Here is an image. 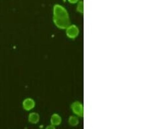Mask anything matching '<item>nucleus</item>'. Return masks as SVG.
I'll list each match as a JSON object with an SVG mask.
<instances>
[{
  "mask_svg": "<svg viewBox=\"0 0 147 129\" xmlns=\"http://www.w3.org/2000/svg\"><path fill=\"white\" fill-rule=\"evenodd\" d=\"M53 21L54 24L60 29H66L71 25L69 14L66 9L60 5H55L54 7Z\"/></svg>",
  "mask_w": 147,
  "mask_h": 129,
  "instance_id": "obj_1",
  "label": "nucleus"
},
{
  "mask_svg": "<svg viewBox=\"0 0 147 129\" xmlns=\"http://www.w3.org/2000/svg\"><path fill=\"white\" fill-rule=\"evenodd\" d=\"M79 33V29L77 25H69L66 28V34L70 39H75Z\"/></svg>",
  "mask_w": 147,
  "mask_h": 129,
  "instance_id": "obj_2",
  "label": "nucleus"
},
{
  "mask_svg": "<svg viewBox=\"0 0 147 129\" xmlns=\"http://www.w3.org/2000/svg\"><path fill=\"white\" fill-rule=\"evenodd\" d=\"M71 109L74 113L79 116V117L83 116V106L81 103L79 102H73L71 105Z\"/></svg>",
  "mask_w": 147,
  "mask_h": 129,
  "instance_id": "obj_3",
  "label": "nucleus"
},
{
  "mask_svg": "<svg viewBox=\"0 0 147 129\" xmlns=\"http://www.w3.org/2000/svg\"><path fill=\"white\" fill-rule=\"evenodd\" d=\"M35 101L32 98H26L23 102V108L27 111H30V110H32L35 107Z\"/></svg>",
  "mask_w": 147,
  "mask_h": 129,
  "instance_id": "obj_4",
  "label": "nucleus"
},
{
  "mask_svg": "<svg viewBox=\"0 0 147 129\" xmlns=\"http://www.w3.org/2000/svg\"><path fill=\"white\" fill-rule=\"evenodd\" d=\"M51 125L53 126L60 125V123H61V117L59 116L58 114H54L51 117Z\"/></svg>",
  "mask_w": 147,
  "mask_h": 129,
  "instance_id": "obj_5",
  "label": "nucleus"
},
{
  "mask_svg": "<svg viewBox=\"0 0 147 129\" xmlns=\"http://www.w3.org/2000/svg\"><path fill=\"white\" fill-rule=\"evenodd\" d=\"M28 120L31 123L33 124H37L39 121V114L35 112L31 113L28 117Z\"/></svg>",
  "mask_w": 147,
  "mask_h": 129,
  "instance_id": "obj_6",
  "label": "nucleus"
},
{
  "mask_svg": "<svg viewBox=\"0 0 147 129\" xmlns=\"http://www.w3.org/2000/svg\"><path fill=\"white\" fill-rule=\"evenodd\" d=\"M69 123L70 125L73 126H77L79 124V119L75 116H70L69 119Z\"/></svg>",
  "mask_w": 147,
  "mask_h": 129,
  "instance_id": "obj_7",
  "label": "nucleus"
},
{
  "mask_svg": "<svg viewBox=\"0 0 147 129\" xmlns=\"http://www.w3.org/2000/svg\"><path fill=\"white\" fill-rule=\"evenodd\" d=\"M77 11H79V13H83V12H84V5H83V2L82 1H80V3L78 4L77 5Z\"/></svg>",
  "mask_w": 147,
  "mask_h": 129,
  "instance_id": "obj_8",
  "label": "nucleus"
},
{
  "mask_svg": "<svg viewBox=\"0 0 147 129\" xmlns=\"http://www.w3.org/2000/svg\"><path fill=\"white\" fill-rule=\"evenodd\" d=\"M79 0H68V1L70 3H77Z\"/></svg>",
  "mask_w": 147,
  "mask_h": 129,
  "instance_id": "obj_9",
  "label": "nucleus"
}]
</instances>
